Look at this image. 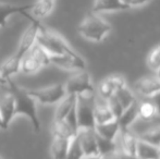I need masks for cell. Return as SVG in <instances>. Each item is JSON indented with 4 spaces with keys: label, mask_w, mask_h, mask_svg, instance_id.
<instances>
[{
    "label": "cell",
    "mask_w": 160,
    "mask_h": 159,
    "mask_svg": "<svg viewBox=\"0 0 160 159\" xmlns=\"http://www.w3.org/2000/svg\"><path fill=\"white\" fill-rule=\"evenodd\" d=\"M124 157H125V154L119 147L117 149H114V151L102 154V155L99 156L100 159H124Z\"/></svg>",
    "instance_id": "obj_34"
},
{
    "label": "cell",
    "mask_w": 160,
    "mask_h": 159,
    "mask_svg": "<svg viewBox=\"0 0 160 159\" xmlns=\"http://www.w3.org/2000/svg\"><path fill=\"white\" fill-rule=\"evenodd\" d=\"M97 135V134H96ZM97 145H98V152H99V156L102 155V154L109 153L112 152L114 149L118 148V144H117V141H110V140H106L102 138L100 136L97 135Z\"/></svg>",
    "instance_id": "obj_31"
},
{
    "label": "cell",
    "mask_w": 160,
    "mask_h": 159,
    "mask_svg": "<svg viewBox=\"0 0 160 159\" xmlns=\"http://www.w3.org/2000/svg\"><path fill=\"white\" fill-rule=\"evenodd\" d=\"M116 141L118 147L125 155H135L138 138L131 129H120Z\"/></svg>",
    "instance_id": "obj_13"
},
{
    "label": "cell",
    "mask_w": 160,
    "mask_h": 159,
    "mask_svg": "<svg viewBox=\"0 0 160 159\" xmlns=\"http://www.w3.org/2000/svg\"><path fill=\"white\" fill-rule=\"evenodd\" d=\"M158 48H159V51H160V45H159V46H158Z\"/></svg>",
    "instance_id": "obj_43"
},
{
    "label": "cell",
    "mask_w": 160,
    "mask_h": 159,
    "mask_svg": "<svg viewBox=\"0 0 160 159\" xmlns=\"http://www.w3.org/2000/svg\"><path fill=\"white\" fill-rule=\"evenodd\" d=\"M138 119L142 121H152L157 117V109L152 99H146L138 102Z\"/></svg>",
    "instance_id": "obj_24"
},
{
    "label": "cell",
    "mask_w": 160,
    "mask_h": 159,
    "mask_svg": "<svg viewBox=\"0 0 160 159\" xmlns=\"http://www.w3.org/2000/svg\"><path fill=\"white\" fill-rule=\"evenodd\" d=\"M114 96L117 97V99L120 102V104L122 105L123 109H127L130 106H132L134 102H136V97L135 94L131 91L130 88H128V86H124L122 88H120L119 91H117L114 93Z\"/></svg>",
    "instance_id": "obj_28"
},
{
    "label": "cell",
    "mask_w": 160,
    "mask_h": 159,
    "mask_svg": "<svg viewBox=\"0 0 160 159\" xmlns=\"http://www.w3.org/2000/svg\"><path fill=\"white\" fill-rule=\"evenodd\" d=\"M135 155L139 159H156L159 158V151L158 147L138 140Z\"/></svg>",
    "instance_id": "obj_25"
},
{
    "label": "cell",
    "mask_w": 160,
    "mask_h": 159,
    "mask_svg": "<svg viewBox=\"0 0 160 159\" xmlns=\"http://www.w3.org/2000/svg\"><path fill=\"white\" fill-rule=\"evenodd\" d=\"M128 9V7L122 0H95L93 4L94 13L102 12H116Z\"/></svg>",
    "instance_id": "obj_17"
},
{
    "label": "cell",
    "mask_w": 160,
    "mask_h": 159,
    "mask_svg": "<svg viewBox=\"0 0 160 159\" xmlns=\"http://www.w3.org/2000/svg\"><path fill=\"white\" fill-rule=\"evenodd\" d=\"M158 151H159V157H160V146L158 147Z\"/></svg>",
    "instance_id": "obj_42"
},
{
    "label": "cell",
    "mask_w": 160,
    "mask_h": 159,
    "mask_svg": "<svg viewBox=\"0 0 160 159\" xmlns=\"http://www.w3.org/2000/svg\"><path fill=\"white\" fill-rule=\"evenodd\" d=\"M36 42L48 52L49 56L69 55L74 52V49L60 34L49 28L40 25Z\"/></svg>",
    "instance_id": "obj_3"
},
{
    "label": "cell",
    "mask_w": 160,
    "mask_h": 159,
    "mask_svg": "<svg viewBox=\"0 0 160 159\" xmlns=\"http://www.w3.org/2000/svg\"><path fill=\"white\" fill-rule=\"evenodd\" d=\"M64 87L67 94H74V95H78L81 93L94 89L91 74L86 70L78 71L75 74L72 75L65 82Z\"/></svg>",
    "instance_id": "obj_8"
},
{
    "label": "cell",
    "mask_w": 160,
    "mask_h": 159,
    "mask_svg": "<svg viewBox=\"0 0 160 159\" xmlns=\"http://www.w3.org/2000/svg\"><path fill=\"white\" fill-rule=\"evenodd\" d=\"M28 92L36 100V102H39L42 105L58 104L67 96V91H65L64 84L62 83H58V84L42 87V88L28 89Z\"/></svg>",
    "instance_id": "obj_5"
},
{
    "label": "cell",
    "mask_w": 160,
    "mask_h": 159,
    "mask_svg": "<svg viewBox=\"0 0 160 159\" xmlns=\"http://www.w3.org/2000/svg\"><path fill=\"white\" fill-rule=\"evenodd\" d=\"M8 85H9V80H4L3 77H0V87L8 89Z\"/></svg>",
    "instance_id": "obj_37"
},
{
    "label": "cell",
    "mask_w": 160,
    "mask_h": 159,
    "mask_svg": "<svg viewBox=\"0 0 160 159\" xmlns=\"http://www.w3.org/2000/svg\"><path fill=\"white\" fill-rule=\"evenodd\" d=\"M94 130H95L97 135L100 136V137L110 141H116L119 132H120V125H119L118 120L114 119L107 123L96 124Z\"/></svg>",
    "instance_id": "obj_18"
},
{
    "label": "cell",
    "mask_w": 160,
    "mask_h": 159,
    "mask_svg": "<svg viewBox=\"0 0 160 159\" xmlns=\"http://www.w3.org/2000/svg\"><path fill=\"white\" fill-rule=\"evenodd\" d=\"M55 8V0H37L33 3L31 12L34 19L40 20L48 17Z\"/></svg>",
    "instance_id": "obj_21"
},
{
    "label": "cell",
    "mask_w": 160,
    "mask_h": 159,
    "mask_svg": "<svg viewBox=\"0 0 160 159\" xmlns=\"http://www.w3.org/2000/svg\"><path fill=\"white\" fill-rule=\"evenodd\" d=\"M8 91L14 96L15 102V116H25L32 123L34 132L40 131V121L36 109V100L28 94V88L19 86L11 80H9Z\"/></svg>",
    "instance_id": "obj_1"
},
{
    "label": "cell",
    "mask_w": 160,
    "mask_h": 159,
    "mask_svg": "<svg viewBox=\"0 0 160 159\" xmlns=\"http://www.w3.org/2000/svg\"><path fill=\"white\" fill-rule=\"evenodd\" d=\"M138 102H134L132 106L124 109L123 113L118 118V122L120 129H130L137 120H138V109H137Z\"/></svg>",
    "instance_id": "obj_22"
},
{
    "label": "cell",
    "mask_w": 160,
    "mask_h": 159,
    "mask_svg": "<svg viewBox=\"0 0 160 159\" xmlns=\"http://www.w3.org/2000/svg\"><path fill=\"white\" fill-rule=\"evenodd\" d=\"M76 134L78 133L68 124L65 120L53 121V124H52V135L53 136L72 140V138L75 137Z\"/></svg>",
    "instance_id": "obj_26"
},
{
    "label": "cell",
    "mask_w": 160,
    "mask_h": 159,
    "mask_svg": "<svg viewBox=\"0 0 160 159\" xmlns=\"http://www.w3.org/2000/svg\"><path fill=\"white\" fill-rule=\"evenodd\" d=\"M50 64L68 71L86 70V62L76 51L69 55L50 56Z\"/></svg>",
    "instance_id": "obj_9"
},
{
    "label": "cell",
    "mask_w": 160,
    "mask_h": 159,
    "mask_svg": "<svg viewBox=\"0 0 160 159\" xmlns=\"http://www.w3.org/2000/svg\"><path fill=\"white\" fill-rule=\"evenodd\" d=\"M156 159H160V157H159V158H156Z\"/></svg>",
    "instance_id": "obj_44"
},
{
    "label": "cell",
    "mask_w": 160,
    "mask_h": 159,
    "mask_svg": "<svg viewBox=\"0 0 160 159\" xmlns=\"http://www.w3.org/2000/svg\"><path fill=\"white\" fill-rule=\"evenodd\" d=\"M107 102H108V106H109L110 110H111L112 113H113L114 118L118 119V118L123 113V111H124L122 105L120 104V102L117 99V97L114 95L111 96V97L107 100Z\"/></svg>",
    "instance_id": "obj_33"
},
{
    "label": "cell",
    "mask_w": 160,
    "mask_h": 159,
    "mask_svg": "<svg viewBox=\"0 0 160 159\" xmlns=\"http://www.w3.org/2000/svg\"><path fill=\"white\" fill-rule=\"evenodd\" d=\"M147 63H148V67H149L154 72L157 73L160 70V51H159L158 46L155 49H152L149 55H148Z\"/></svg>",
    "instance_id": "obj_32"
},
{
    "label": "cell",
    "mask_w": 160,
    "mask_h": 159,
    "mask_svg": "<svg viewBox=\"0 0 160 159\" xmlns=\"http://www.w3.org/2000/svg\"><path fill=\"white\" fill-rule=\"evenodd\" d=\"M84 156H99L97 135L94 129H80L76 134Z\"/></svg>",
    "instance_id": "obj_12"
},
{
    "label": "cell",
    "mask_w": 160,
    "mask_h": 159,
    "mask_svg": "<svg viewBox=\"0 0 160 159\" xmlns=\"http://www.w3.org/2000/svg\"><path fill=\"white\" fill-rule=\"evenodd\" d=\"M42 67V64L36 59L35 57H33L31 53H26L21 60V64H20V71L22 73L25 74H33L40 70Z\"/></svg>",
    "instance_id": "obj_27"
},
{
    "label": "cell",
    "mask_w": 160,
    "mask_h": 159,
    "mask_svg": "<svg viewBox=\"0 0 160 159\" xmlns=\"http://www.w3.org/2000/svg\"><path fill=\"white\" fill-rule=\"evenodd\" d=\"M111 25L109 22L101 17L98 13H89L83 19L78 27V31L82 37L91 42H99L105 39L111 32Z\"/></svg>",
    "instance_id": "obj_2"
},
{
    "label": "cell",
    "mask_w": 160,
    "mask_h": 159,
    "mask_svg": "<svg viewBox=\"0 0 160 159\" xmlns=\"http://www.w3.org/2000/svg\"><path fill=\"white\" fill-rule=\"evenodd\" d=\"M152 99V102H154V105H155V107H156V109H157V115L160 116V92L157 95H155L154 97H152L150 98Z\"/></svg>",
    "instance_id": "obj_36"
},
{
    "label": "cell",
    "mask_w": 160,
    "mask_h": 159,
    "mask_svg": "<svg viewBox=\"0 0 160 159\" xmlns=\"http://www.w3.org/2000/svg\"><path fill=\"white\" fill-rule=\"evenodd\" d=\"M76 104V95L74 94H67V96L62 100L58 102V107L55 112V119L53 121L64 120L68 113L71 111V109Z\"/></svg>",
    "instance_id": "obj_20"
},
{
    "label": "cell",
    "mask_w": 160,
    "mask_h": 159,
    "mask_svg": "<svg viewBox=\"0 0 160 159\" xmlns=\"http://www.w3.org/2000/svg\"><path fill=\"white\" fill-rule=\"evenodd\" d=\"M15 102L12 93H7L0 97V116L3 122L4 130L10 125L11 121L15 117Z\"/></svg>",
    "instance_id": "obj_14"
},
{
    "label": "cell",
    "mask_w": 160,
    "mask_h": 159,
    "mask_svg": "<svg viewBox=\"0 0 160 159\" xmlns=\"http://www.w3.org/2000/svg\"><path fill=\"white\" fill-rule=\"evenodd\" d=\"M0 159H2V158H1V157H0Z\"/></svg>",
    "instance_id": "obj_45"
},
{
    "label": "cell",
    "mask_w": 160,
    "mask_h": 159,
    "mask_svg": "<svg viewBox=\"0 0 160 159\" xmlns=\"http://www.w3.org/2000/svg\"><path fill=\"white\" fill-rule=\"evenodd\" d=\"M124 86H127V82H125L124 77L121 75H111V77H106L105 80H102L99 83L96 95L102 99L108 100L111 96L114 95L117 91H119Z\"/></svg>",
    "instance_id": "obj_10"
},
{
    "label": "cell",
    "mask_w": 160,
    "mask_h": 159,
    "mask_svg": "<svg viewBox=\"0 0 160 159\" xmlns=\"http://www.w3.org/2000/svg\"><path fill=\"white\" fill-rule=\"evenodd\" d=\"M20 64L21 60L17 59L14 56H11L2 63H0V77L4 80H10L12 75L20 72Z\"/></svg>",
    "instance_id": "obj_23"
},
{
    "label": "cell",
    "mask_w": 160,
    "mask_h": 159,
    "mask_svg": "<svg viewBox=\"0 0 160 159\" xmlns=\"http://www.w3.org/2000/svg\"><path fill=\"white\" fill-rule=\"evenodd\" d=\"M124 159H139L136 155H125Z\"/></svg>",
    "instance_id": "obj_38"
},
{
    "label": "cell",
    "mask_w": 160,
    "mask_h": 159,
    "mask_svg": "<svg viewBox=\"0 0 160 159\" xmlns=\"http://www.w3.org/2000/svg\"><path fill=\"white\" fill-rule=\"evenodd\" d=\"M31 25L24 31L23 35H22L21 39H20L19 42V47H18L17 52L14 53V57L19 60H22V58L31 50V48L36 44V38H37V34L38 31H39L40 27V22L39 20H36L34 17H31Z\"/></svg>",
    "instance_id": "obj_7"
},
{
    "label": "cell",
    "mask_w": 160,
    "mask_h": 159,
    "mask_svg": "<svg viewBox=\"0 0 160 159\" xmlns=\"http://www.w3.org/2000/svg\"><path fill=\"white\" fill-rule=\"evenodd\" d=\"M96 99V92L87 91L76 95V118L80 129H94L96 125L94 118V105Z\"/></svg>",
    "instance_id": "obj_4"
},
{
    "label": "cell",
    "mask_w": 160,
    "mask_h": 159,
    "mask_svg": "<svg viewBox=\"0 0 160 159\" xmlns=\"http://www.w3.org/2000/svg\"><path fill=\"white\" fill-rule=\"evenodd\" d=\"M83 157H84V153H83V149L81 147L78 137L75 136L71 141V144H70L65 159H82Z\"/></svg>",
    "instance_id": "obj_30"
},
{
    "label": "cell",
    "mask_w": 160,
    "mask_h": 159,
    "mask_svg": "<svg viewBox=\"0 0 160 159\" xmlns=\"http://www.w3.org/2000/svg\"><path fill=\"white\" fill-rule=\"evenodd\" d=\"M157 75H158V77H160V70L158 71V72H157Z\"/></svg>",
    "instance_id": "obj_41"
},
{
    "label": "cell",
    "mask_w": 160,
    "mask_h": 159,
    "mask_svg": "<svg viewBox=\"0 0 160 159\" xmlns=\"http://www.w3.org/2000/svg\"><path fill=\"white\" fill-rule=\"evenodd\" d=\"M122 1L124 2V3L128 7V9H130V8L142 7V6H144V4L150 2L152 0H122Z\"/></svg>",
    "instance_id": "obj_35"
},
{
    "label": "cell",
    "mask_w": 160,
    "mask_h": 159,
    "mask_svg": "<svg viewBox=\"0 0 160 159\" xmlns=\"http://www.w3.org/2000/svg\"><path fill=\"white\" fill-rule=\"evenodd\" d=\"M137 138L152 144L156 147L160 146V123H152V121L137 120L130 127Z\"/></svg>",
    "instance_id": "obj_6"
},
{
    "label": "cell",
    "mask_w": 160,
    "mask_h": 159,
    "mask_svg": "<svg viewBox=\"0 0 160 159\" xmlns=\"http://www.w3.org/2000/svg\"><path fill=\"white\" fill-rule=\"evenodd\" d=\"M32 4H23V6H18V4H9V3H0V27H6L7 20L13 14H22L28 17L30 14L26 13V11L31 10Z\"/></svg>",
    "instance_id": "obj_15"
},
{
    "label": "cell",
    "mask_w": 160,
    "mask_h": 159,
    "mask_svg": "<svg viewBox=\"0 0 160 159\" xmlns=\"http://www.w3.org/2000/svg\"><path fill=\"white\" fill-rule=\"evenodd\" d=\"M94 118H95L96 124H102V123H107L110 121L114 120L113 113L110 110L108 102L106 99L98 97L96 95L95 105H94Z\"/></svg>",
    "instance_id": "obj_16"
},
{
    "label": "cell",
    "mask_w": 160,
    "mask_h": 159,
    "mask_svg": "<svg viewBox=\"0 0 160 159\" xmlns=\"http://www.w3.org/2000/svg\"><path fill=\"white\" fill-rule=\"evenodd\" d=\"M28 53H31L33 57H35L36 59L42 64V67H47L50 64V56H49L48 52H47L42 47H40L37 42L31 48Z\"/></svg>",
    "instance_id": "obj_29"
},
{
    "label": "cell",
    "mask_w": 160,
    "mask_h": 159,
    "mask_svg": "<svg viewBox=\"0 0 160 159\" xmlns=\"http://www.w3.org/2000/svg\"><path fill=\"white\" fill-rule=\"evenodd\" d=\"M72 140H73V138H72ZM72 140L53 136L52 142H51V145H50L51 157L53 159H65Z\"/></svg>",
    "instance_id": "obj_19"
},
{
    "label": "cell",
    "mask_w": 160,
    "mask_h": 159,
    "mask_svg": "<svg viewBox=\"0 0 160 159\" xmlns=\"http://www.w3.org/2000/svg\"><path fill=\"white\" fill-rule=\"evenodd\" d=\"M0 129L4 130V127H3V122H2V119H1V116H0Z\"/></svg>",
    "instance_id": "obj_40"
},
{
    "label": "cell",
    "mask_w": 160,
    "mask_h": 159,
    "mask_svg": "<svg viewBox=\"0 0 160 159\" xmlns=\"http://www.w3.org/2000/svg\"><path fill=\"white\" fill-rule=\"evenodd\" d=\"M134 91L146 99H150L160 92V77L158 75L142 77L134 84Z\"/></svg>",
    "instance_id": "obj_11"
},
{
    "label": "cell",
    "mask_w": 160,
    "mask_h": 159,
    "mask_svg": "<svg viewBox=\"0 0 160 159\" xmlns=\"http://www.w3.org/2000/svg\"><path fill=\"white\" fill-rule=\"evenodd\" d=\"M82 159H100L99 156H84Z\"/></svg>",
    "instance_id": "obj_39"
}]
</instances>
